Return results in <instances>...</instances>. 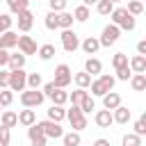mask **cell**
<instances>
[{
  "label": "cell",
  "instance_id": "f6af8a7d",
  "mask_svg": "<svg viewBox=\"0 0 146 146\" xmlns=\"http://www.w3.org/2000/svg\"><path fill=\"white\" fill-rule=\"evenodd\" d=\"M9 141H11L9 128H2V125H0V146H9Z\"/></svg>",
  "mask_w": 146,
  "mask_h": 146
},
{
  "label": "cell",
  "instance_id": "7402d4cb",
  "mask_svg": "<svg viewBox=\"0 0 146 146\" xmlns=\"http://www.w3.org/2000/svg\"><path fill=\"white\" fill-rule=\"evenodd\" d=\"M110 16H112V25H116V27H119V25H121V23H123V21H125L130 14L125 11V7H114Z\"/></svg>",
  "mask_w": 146,
  "mask_h": 146
},
{
  "label": "cell",
  "instance_id": "9a60e30c",
  "mask_svg": "<svg viewBox=\"0 0 146 146\" xmlns=\"http://www.w3.org/2000/svg\"><path fill=\"white\" fill-rule=\"evenodd\" d=\"M128 66H130L132 73H146V57H144V55H135V57L128 62Z\"/></svg>",
  "mask_w": 146,
  "mask_h": 146
},
{
  "label": "cell",
  "instance_id": "d590c367",
  "mask_svg": "<svg viewBox=\"0 0 146 146\" xmlns=\"http://www.w3.org/2000/svg\"><path fill=\"white\" fill-rule=\"evenodd\" d=\"M123 146H141V137H137L135 132H128L123 139H121Z\"/></svg>",
  "mask_w": 146,
  "mask_h": 146
},
{
  "label": "cell",
  "instance_id": "d6986e66",
  "mask_svg": "<svg viewBox=\"0 0 146 146\" xmlns=\"http://www.w3.org/2000/svg\"><path fill=\"white\" fill-rule=\"evenodd\" d=\"M25 55L23 52H14V55H9V62H7V66H9V71H18V68H23L25 66Z\"/></svg>",
  "mask_w": 146,
  "mask_h": 146
},
{
  "label": "cell",
  "instance_id": "ac0fdd59",
  "mask_svg": "<svg viewBox=\"0 0 146 146\" xmlns=\"http://www.w3.org/2000/svg\"><path fill=\"white\" fill-rule=\"evenodd\" d=\"M18 123H21V125H25V128L34 125V123H36V114H34V110L25 107V110H23V112L18 114Z\"/></svg>",
  "mask_w": 146,
  "mask_h": 146
},
{
  "label": "cell",
  "instance_id": "2e32d148",
  "mask_svg": "<svg viewBox=\"0 0 146 146\" xmlns=\"http://www.w3.org/2000/svg\"><path fill=\"white\" fill-rule=\"evenodd\" d=\"M100 71H103L100 59H96V57H87V62H84V73H89V75H100Z\"/></svg>",
  "mask_w": 146,
  "mask_h": 146
},
{
  "label": "cell",
  "instance_id": "ba28073f",
  "mask_svg": "<svg viewBox=\"0 0 146 146\" xmlns=\"http://www.w3.org/2000/svg\"><path fill=\"white\" fill-rule=\"evenodd\" d=\"M18 18H16V23H18V30L23 32V34H27L30 30H32V25H34V14L30 11V9H25V11H21V14H16Z\"/></svg>",
  "mask_w": 146,
  "mask_h": 146
},
{
  "label": "cell",
  "instance_id": "44dd1931",
  "mask_svg": "<svg viewBox=\"0 0 146 146\" xmlns=\"http://www.w3.org/2000/svg\"><path fill=\"white\" fill-rule=\"evenodd\" d=\"M112 119H114L116 123H128V121H130V110L123 107V105H119L116 110H112Z\"/></svg>",
  "mask_w": 146,
  "mask_h": 146
},
{
  "label": "cell",
  "instance_id": "f35d334b",
  "mask_svg": "<svg viewBox=\"0 0 146 146\" xmlns=\"http://www.w3.org/2000/svg\"><path fill=\"white\" fill-rule=\"evenodd\" d=\"M11 25H14V18L9 14H0V34L7 32V30H11Z\"/></svg>",
  "mask_w": 146,
  "mask_h": 146
},
{
  "label": "cell",
  "instance_id": "b9f144b4",
  "mask_svg": "<svg viewBox=\"0 0 146 146\" xmlns=\"http://www.w3.org/2000/svg\"><path fill=\"white\" fill-rule=\"evenodd\" d=\"M11 100H14V94H11L9 89H0V107L11 105Z\"/></svg>",
  "mask_w": 146,
  "mask_h": 146
},
{
  "label": "cell",
  "instance_id": "e0dca14e",
  "mask_svg": "<svg viewBox=\"0 0 146 146\" xmlns=\"http://www.w3.org/2000/svg\"><path fill=\"white\" fill-rule=\"evenodd\" d=\"M16 123H18V114H16V112H11V110H5V112H2V116H0V125L11 130Z\"/></svg>",
  "mask_w": 146,
  "mask_h": 146
},
{
  "label": "cell",
  "instance_id": "db71d44e",
  "mask_svg": "<svg viewBox=\"0 0 146 146\" xmlns=\"http://www.w3.org/2000/svg\"><path fill=\"white\" fill-rule=\"evenodd\" d=\"M110 2H112V5H116V2H121V0H110Z\"/></svg>",
  "mask_w": 146,
  "mask_h": 146
},
{
  "label": "cell",
  "instance_id": "816d5d0a",
  "mask_svg": "<svg viewBox=\"0 0 146 146\" xmlns=\"http://www.w3.org/2000/svg\"><path fill=\"white\" fill-rule=\"evenodd\" d=\"M94 146H112V144H110V139L100 137V139H96V141H94Z\"/></svg>",
  "mask_w": 146,
  "mask_h": 146
},
{
  "label": "cell",
  "instance_id": "52a82bcc",
  "mask_svg": "<svg viewBox=\"0 0 146 146\" xmlns=\"http://www.w3.org/2000/svg\"><path fill=\"white\" fill-rule=\"evenodd\" d=\"M39 128H41V132L46 135V137H50V139H62V135H64V128L59 125V123H55V121H41L39 123Z\"/></svg>",
  "mask_w": 146,
  "mask_h": 146
},
{
  "label": "cell",
  "instance_id": "8d00e7d4",
  "mask_svg": "<svg viewBox=\"0 0 146 146\" xmlns=\"http://www.w3.org/2000/svg\"><path fill=\"white\" fill-rule=\"evenodd\" d=\"M43 25H46V30H59V27H57V14H55V11H48Z\"/></svg>",
  "mask_w": 146,
  "mask_h": 146
},
{
  "label": "cell",
  "instance_id": "11a10c76",
  "mask_svg": "<svg viewBox=\"0 0 146 146\" xmlns=\"http://www.w3.org/2000/svg\"><path fill=\"white\" fill-rule=\"evenodd\" d=\"M137 2H141V0H137Z\"/></svg>",
  "mask_w": 146,
  "mask_h": 146
},
{
  "label": "cell",
  "instance_id": "f1b7e54d",
  "mask_svg": "<svg viewBox=\"0 0 146 146\" xmlns=\"http://www.w3.org/2000/svg\"><path fill=\"white\" fill-rule=\"evenodd\" d=\"M73 80H75L78 89H87V87L91 84V75H89V73H84V71H82V73H75V75H73Z\"/></svg>",
  "mask_w": 146,
  "mask_h": 146
},
{
  "label": "cell",
  "instance_id": "f546056e",
  "mask_svg": "<svg viewBox=\"0 0 146 146\" xmlns=\"http://www.w3.org/2000/svg\"><path fill=\"white\" fill-rule=\"evenodd\" d=\"M73 21H80V23L89 21V7H84V5L75 7V9H73Z\"/></svg>",
  "mask_w": 146,
  "mask_h": 146
},
{
  "label": "cell",
  "instance_id": "8fae6325",
  "mask_svg": "<svg viewBox=\"0 0 146 146\" xmlns=\"http://www.w3.org/2000/svg\"><path fill=\"white\" fill-rule=\"evenodd\" d=\"M94 121H96V125H98V128H110V125L114 123V119H112V112H110V110H98V112H96V116H94Z\"/></svg>",
  "mask_w": 146,
  "mask_h": 146
},
{
  "label": "cell",
  "instance_id": "ab89813d",
  "mask_svg": "<svg viewBox=\"0 0 146 146\" xmlns=\"http://www.w3.org/2000/svg\"><path fill=\"white\" fill-rule=\"evenodd\" d=\"M78 107L82 110V114H89L91 110H96V103H94V98H91V96H87V98H84V100H82Z\"/></svg>",
  "mask_w": 146,
  "mask_h": 146
},
{
  "label": "cell",
  "instance_id": "83f0119b",
  "mask_svg": "<svg viewBox=\"0 0 146 146\" xmlns=\"http://www.w3.org/2000/svg\"><path fill=\"white\" fill-rule=\"evenodd\" d=\"M50 100H52V105H62L64 107V103H68V94L64 89H55L50 94Z\"/></svg>",
  "mask_w": 146,
  "mask_h": 146
},
{
  "label": "cell",
  "instance_id": "4316f807",
  "mask_svg": "<svg viewBox=\"0 0 146 146\" xmlns=\"http://www.w3.org/2000/svg\"><path fill=\"white\" fill-rule=\"evenodd\" d=\"M62 141H64V146H80L82 137H80V132L71 130V132H64V135H62Z\"/></svg>",
  "mask_w": 146,
  "mask_h": 146
},
{
  "label": "cell",
  "instance_id": "603a6c76",
  "mask_svg": "<svg viewBox=\"0 0 146 146\" xmlns=\"http://www.w3.org/2000/svg\"><path fill=\"white\" fill-rule=\"evenodd\" d=\"M71 25H73V14L59 11V14H57V27H59V30H71Z\"/></svg>",
  "mask_w": 146,
  "mask_h": 146
},
{
  "label": "cell",
  "instance_id": "d4e9b609",
  "mask_svg": "<svg viewBox=\"0 0 146 146\" xmlns=\"http://www.w3.org/2000/svg\"><path fill=\"white\" fill-rule=\"evenodd\" d=\"M36 55H39L43 62H48V59L55 57V46H52V43H43V46L36 48Z\"/></svg>",
  "mask_w": 146,
  "mask_h": 146
},
{
  "label": "cell",
  "instance_id": "1f68e13d",
  "mask_svg": "<svg viewBox=\"0 0 146 146\" xmlns=\"http://www.w3.org/2000/svg\"><path fill=\"white\" fill-rule=\"evenodd\" d=\"M112 9H114V5H112L110 0H98V2H96V11H98L100 16H110Z\"/></svg>",
  "mask_w": 146,
  "mask_h": 146
},
{
  "label": "cell",
  "instance_id": "5bb4252c",
  "mask_svg": "<svg viewBox=\"0 0 146 146\" xmlns=\"http://www.w3.org/2000/svg\"><path fill=\"white\" fill-rule=\"evenodd\" d=\"M80 48H82L87 55H96V52H98V48H100V41H98L96 36H87V39L80 43Z\"/></svg>",
  "mask_w": 146,
  "mask_h": 146
},
{
  "label": "cell",
  "instance_id": "f907efd6",
  "mask_svg": "<svg viewBox=\"0 0 146 146\" xmlns=\"http://www.w3.org/2000/svg\"><path fill=\"white\" fill-rule=\"evenodd\" d=\"M137 55H144V57H146V41H144V39L137 43Z\"/></svg>",
  "mask_w": 146,
  "mask_h": 146
},
{
  "label": "cell",
  "instance_id": "cb8c5ba5",
  "mask_svg": "<svg viewBox=\"0 0 146 146\" xmlns=\"http://www.w3.org/2000/svg\"><path fill=\"white\" fill-rule=\"evenodd\" d=\"M5 2H7L11 14H21V11H25L30 7V0H5Z\"/></svg>",
  "mask_w": 146,
  "mask_h": 146
},
{
  "label": "cell",
  "instance_id": "681fc988",
  "mask_svg": "<svg viewBox=\"0 0 146 146\" xmlns=\"http://www.w3.org/2000/svg\"><path fill=\"white\" fill-rule=\"evenodd\" d=\"M7 62H9V52L0 48V66H7Z\"/></svg>",
  "mask_w": 146,
  "mask_h": 146
},
{
  "label": "cell",
  "instance_id": "6da1fadb",
  "mask_svg": "<svg viewBox=\"0 0 146 146\" xmlns=\"http://www.w3.org/2000/svg\"><path fill=\"white\" fill-rule=\"evenodd\" d=\"M66 119H68V123H71V128L75 132H80V130L87 128V116L82 114V110L78 105H71V110H66Z\"/></svg>",
  "mask_w": 146,
  "mask_h": 146
},
{
  "label": "cell",
  "instance_id": "60d3db41",
  "mask_svg": "<svg viewBox=\"0 0 146 146\" xmlns=\"http://www.w3.org/2000/svg\"><path fill=\"white\" fill-rule=\"evenodd\" d=\"M135 135H137V137H144V135H146V114H141L139 121L135 123Z\"/></svg>",
  "mask_w": 146,
  "mask_h": 146
},
{
  "label": "cell",
  "instance_id": "ee69618b",
  "mask_svg": "<svg viewBox=\"0 0 146 146\" xmlns=\"http://www.w3.org/2000/svg\"><path fill=\"white\" fill-rule=\"evenodd\" d=\"M89 87H91V94H94V96H100V98H103V96L107 94V91H105V87L100 84V80H91V84H89Z\"/></svg>",
  "mask_w": 146,
  "mask_h": 146
},
{
  "label": "cell",
  "instance_id": "4dcf8cb0",
  "mask_svg": "<svg viewBox=\"0 0 146 146\" xmlns=\"http://www.w3.org/2000/svg\"><path fill=\"white\" fill-rule=\"evenodd\" d=\"M87 96H89V94H87V89H75L73 94H68V103H71V105H80Z\"/></svg>",
  "mask_w": 146,
  "mask_h": 146
},
{
  "label": "cell",
  "instance_id": "4fadbf2b",
  "mask_svg": "<svg viewBox=\"0 0 146 146\" xmlns=\"http://www.w3.org/2000/svg\"><path fill=\"white\" fill-rule=\"evenodd\" d=\"M103 105H105V110H116L119 105H121V96L116 94V91H107L105 96H103Z\"/></svg>",
  "mask_w": 146,
  "mask_h": 146
},
{
  "label": "cell",
  "instance_id": "ffe728a7",
  "mask_svg": "<svg viewBox=\"0 0 146 146\" xmlns=\"http://www.w3.org/2000/svg\"><path fill=\"white\" fill-rule=\"evenodd\" d=\"M66 119V110L62 107V105H52L50 110H48V121H55V123H62Z\"/></svg>",
  "mask_w": 146,
  "mask_h": 146
},
{
  "label": "cell",
  "instance_id": "5b68a950",
  "mask_svg": "<svg viewBox=\"0 0 146 146\" xmlns=\"http://www.w3.org/2000/svg\"><path fill=\"white\" fill-rule=\"evenodd\" d=\"M62 48L66 50V52H75L78 48H80V36L73 32V30H62Z\"/></svg>",
  "mask_w": 146,
  "mask_h": 146
},
{
  "label": "cell",
  "instance_id": "74e56055",
  "mask_svg": "<svg viewBox=\"0 0 146 146\" xmlns=\"http://www.w3.org/2000/svg\"><path fill=\"white\" fill-rule=\"evenodd\" d=\"M41 87V73H27V89H39Z\"/></svg>",
  "mask_w": 146,
  "mask_h": 146
},
{
  "label": "cell",
  "instance_id": "7c38bea8",
  "mask_svg": "<svg viewBox=\"0 0 146 146\" xmlns=\"http://www.w3.org/2000/svg\"><path fill=\"white\" fill-rule=\"evenodd\" d=\"M16 43H18V34H16V32L7 30V32H2V34H0V48H2V50L14 48Z\"/></svg>",
  "mask_w": 146,
  "mask_h": 146
},
{
  "label": "cell",
  "instance_id": "9f6ffc18",
  "mask_svg": "<svg viewBox=\"0 0 146 146\" xmlns=\"http://www.w3.org/2000/svg\"><path fill=\"white\" fill-rule=\"evenodd\" d=\"M0 110H2V107H0Z\"/></svg>",
  "mask_w": 146,
  "mask_h": 146
},
{
  "label": "cell",
  "instance_id": "e575fe53",
  "mask_svg": "<svg viewBox=\"0 0 146 146\" xmlns=\"http://www.w3.org/2000/svg\"><path fill=\"white\" fill-rule=\"evenodd\" d=\"M98 80H100V84L105 87V91H114V82H116V80H114V75L100 73V78H98Z\"/></svg>",
  "mask_w": 146,
  "mask_h": 146
},
{
  "label": "cell",
  "instance_id": "bcb514c9",
  "mask_svg": "<svg viewBox=\"0 0 146 146\" xmlns=\"http://www.w3.org/2000/svg\"><path fill=\"white\" fill-rule=\"evenodd\" d=\"M48 5H50V11H55V14H59V11L66 9V0H50Z\"/></svg>",
  "mask_w": 146,
  "mask_h": 146
},
{
  "label": "cell",
  "instance_id": "8992f818",
  "mask_svg": "<svg viewBox=\"0 0 146 146\" xmlns=\"http://www.w3.org/2000/svg\"><path fill=\"white\" fill-rule=\"evenodd\" d=\"M119 36H121V30H119L116 25L110 23V25L103 27V34H100L98 41H100V46H114V43L119 41Z\"/></svg>",
  "mask_w": 146,
  "mask_h": 146
},
{
  "label": "cell",
  "instance_id": "277c9868",
  "mask_svg": "<svg viewBox=\"0 0 146 146\" xmlns=\"http://www.w3.org/2000/svg\"><path fill=\"white\" fill-rule=\"evenodd\" d=\"M43 91H39V89H25V91H21V103H23V107H39L41 103H43Z\"/></svg>",
  "mask_w": 146,
  "mask_h": 146
},
{
  "label": "cell",
  "instance_id": "7a4b0ae2",
  "mask_svg": "<svg viewBox=\"0 0 146 146\" xmlns=\"http://www.w3.org/2000/svg\"><path fill=\"white\" fill-rule=\"evenodd\" d=\"M71 80H73V73H71L68 64H57V68H55V80H52V84H55L57 89H66V87L71 84Z\"/></svg>",
  "mask_w": 146,
  "mask_h": 146
},
{
  "label": "cell",
  "instance_id": "484cf974",
  "mask_svg": "<svg viewBox=\"0 0 146 146\" xmlns=\"http://www.w3.org/2000/svg\"><path fill=\"white\" fill-rule=\"evenodd\" d=\"M130 87H132L135 91H144V89H146V75H144V73H132Z\"/></svg>",
  "mask_w": 146,
  "mask_h": 146
},
{
  "label": "cell",
  "instance_id": "836d02e7",
  "mask_svg": "<svg viewBox=\"0 0 146 146\" xmlns=\"http://www.w3.org/2000/svg\"><path fill=\"white\" fill-rule=\"evenodd\" d=\"M112 66H114V71L128 66V55H125V52H116V55L112 57Z\"/></svg>",
  "mask_w": 146,
  "mask_h": 146
},
{
  "label": "cell",
  "instance_id": "7dc6e473",
  "mask_svg": "<svg viewBox=\"0 0 146 146\" xmlns=\"http://www.w3.org/2000/svg\"><path fill=\"white\" fill-rule=\"evenodd\" d=\"M9 84V71H0V89H7Z\"/></svg>",
  "mask_w": 146,
  "mask_h": 146
},
{
  "label": "cell",
  "instance_id": "f5cc1de1",
  "mask_svg": "<svg viewBox=\"0 0 146 146\" xmlns=\"http://www.w3.org/2000/svg\"><path fill=\"white\" fill-rule=\"evenodd\" d=\"M96 2H98V0H82V5H84V7H89V5H96Z\"/></svg>",
  "mask_w": 146,
  "mask_h": 146
},
{
  "label": "cell",
  "instance_id": "c3c4849f",
  "mask_svg": "<svg viewBox=\"0 0 146 146\" xmlns=\"http://www.w3.org/2000/svg\"><path fill=\"white\" fill-rule=\"evenodd\" d=\"M55 89H57V87H55L52 82H46V84H43V96H46V98H50V94H52Z\"/></svg>",
  "mask_w": 146,
  "mask_h": 146
},
{
  "label": "cell",
  "instance_id": "7bdbcfd3",
  "mask_svg": "<svg viewBox=\"0 0 146 146\" xmlns=\"http://www.w3.org/2000/svg\"><path fill=\"white\" fill-rule=\"evenodd\" d=\"M130 78H132V71H130V66L116 68V78H114V80H123V82H128Z\"/></svg>",
  "mask_w": 146,
  "mask_h": 146
},
{
  "label": "cell",
  "instance_id": "9c48e42d",
  "mask_svg": "<svg viewBox=\"0 0 146 146\" xmlns=\"http://www.w3.org/2000/svg\"><path fill=\"white\" fill-rule=\"evenodd\" d=\"M18 50L23 52V55H34L36 52V41L32 39V36H27V34H23V36H18Z\"/></svg>",
  "mask_w": 146,
  "mask_h": 146
},
{
  "label": "cell",
  "instance_id": "3957f363",
  "mask_svg": "<svg viewBox=\"0 0 146 146\" xmlns=\"http://www.w3.org/2000/svg\"><path fill=\"white\" fill-rule=\"evenodd\" d=\"M9 91H25L27 89V73L23 68L18 71H9V84H7Z\"/></svg>",
  "mask_w": 146,
  "mask_h": 146
},
{
  "label": "cell",
  "instance_id": "d6a6232c",
  "mask_svg": "<svg viewBox=\"0 0 146 146\" xmlns=\"http://www.w3.org/2000/svg\"><path fill=\"white\" fill-rule=\"evenodd\" d=\"M125 11H128L130 16H139V14L144 11V2H137V0H130V2H128V7H125Z\"/></svg>",
  "mask_w": 146,
  "mask_h": 146
},
{
  "label": "cell",
  "instance_id": "30bf717a",
  "mask_svg": "<svg viewBox=\"0 0 146 146\" xmlns=\"http://www.w3.org/2000/svg\"><path fill=\"white\" fill-rule=\"evenodd\" d=\"M27 137H30L32 146H46V139H48V137L41 132L39 123H34V125H30V128H27Z\"/></svg>",
  "mask_w": 146,
  "mask_h": 146
}]
</instances>
